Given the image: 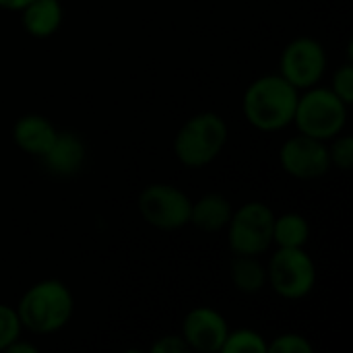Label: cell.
<instances>
[{"mask_svg":"<svg viewBox=\"0 0 353 353\" xmlns=\"http://www.w3.org/2000/svg\"><path fill=\"white\" fill-rule=\"evenodd\" d=\"M300 91L279 72L252 81L242 97V110L248 124L261 132H277L294 122Z\"/></svg>","mask_w":353,"mask_h":353,"instance_id":"cell-1","label":"cell"},{"mask_svg":"<svg viewBox=\"0 0 353 353\" xmlns=\"http://www.w3.org/2000/svg\"><path fill=\"white\" fill-rule=\"evenodd\" d=\"M14 310L23 329L33 335H52L72 321L74 298L62 281L43 279L21 296Z\"/></svg>","mask_w":353,"mask_h":353,"instance_id":"cell-2","label":"cell"},{"mask_svg":"<svg viewBox=\"0 0 353 353\" xmlns=\"http://www.w3.org/2000/svg\"><path fill=\"white\" fill-rule=\"evenodd\" d=\"M228 139V122L215 112H201L188 118L176 132L174 153L186 168H205L221 155Z\"/></svg>","mask_w":353,"mask_h":353,"instance_id":"cell-3","label":"cell"},{"mask_svg":"<svg viewBox=\"0 0 353 353\" xmlns=\"http://www.w3.org/2000/svg\"><path fill=\"white\" fill-rule=\"evenodd\" d=\"M347 103L331 87H310L298 97L294 124L302 134L319 141H331L343 132L347 122Z\"/></svg>","mask_w":353,"mask_h":353,"instance_id":"cell-4","label":"cell"},{"mask_svg":"<svg viewBox=\"0 0 353 353\" xmlns=\"http://www.w3.org/2000/svg\"><path fill=\"white\" fill-rule=\"evenodd\" d=\"M275 213L269 205L252 201L232 213L228 223V242L234 254L261 256L273 244Z\"/></svg>","mask_w":353,"mask_h":353,"instance_id":"cell-5","label":"cell"},{"mask_svg":"<svg viewBox=\"0 0 353 353\" xmlns=\"http://www.w3.org/2000/svg\"><path fill=\"white\" fill-rule=\"evenodd\" d=\"M139 213L147 221V225L161 232H176L190 223V196L165 182L149 184L139 194Z\"/></svg>","mask_w":353,"mask_h":353,"instance_id":"cell-6","label":"cell"},{"mask_svg":"<svg viewBox=\"0 0 353 353\" xmlns=\"http://www.w3.org/2000/svg\"><path fill=\"white\" fill-rule=\"evenodd\" d=\"M267 281L285 300H302L316 285V267L304 248H277L267 265Z\"/></svg>","mask_w":353,"mask_h":353,"instance_id":"cell-7","label":"cell"},{"mask_svg":"<svg viewBox=\"0 0 353 353\" xmlns=\"http://www.w3.org/2000/svg\"><path fill=\"white\" fill-rule=\"evenodd\" d=\"M327 70V52L314 37L302 35L292 39L279 56V74L298 91L321 83Z\"/></svg>","mask_w":353,"mask_h":353,"instance_id":"cell-8","label":"cell"},{"mask_svg":"<svg viewBox=\"0 0 353 353\" xmlns=\"http://www.w3.org/2000/svg\"><path fill=\"white\" fill-rule=\"evenodd\" d=\"M281 170L298 180H316L331 170L329 147L325 141L308 134H296L288 139L279 149Z\"/></svg>","mask_w":353,"mask_h":353,"instance_id":"cell-9","label":"cell"},{"mask_svg":"<svg viewBox=\"0 0 353 353\" xmlns=\"http://www.w3.org/2000/svg\"><path fill=\"white\" fill-rule=\"evenodd\" d=\"M230 333V327L223 319L213 308H194L184 316L182 323V339L186 341L188 350L201 353L221 352L225 337Z\"/></svg>","mask_w":353,"mask_h":353,"instance_id":"cell-10","label":"cell"},{"mask_svg":"<svg viewBox=\"0 0 353 353\" xmlns=\"http://www.w3.org/2000/svg\"><path fill=\"white\" fill-rule=\"evenodd\" d=\"M46 165V170L60 178H70L81 172L85 159H87V147L83 139L74 132H60L56 134L50 149L39 157Z\"/></svg>","mask_w":353,"mask_h":353,"instance_id":"cell-11","label":"cell"},{"mask_svg":"<svg viewBox=\"0 0 353 353\" xmlns=\"http://www.w3.org/2000/svg\"><path fill=\"white\" fill-rule=\"evenodd\" d=\"M56 134H58V130L52 124V120H48L41 114H25L12 126L14 145L21 151L35 155V157H41L50 149Z\"/></svg>","mask_w":353,"mask_h":353,"instance_id":"cell-12","label":"cell"},{"mask_svg":"<svg viewBox=\"0 0 353 353\" xmlns=\"http://www.w3.org/2000/svg\"><path fill=\"white\" fill-rule=\"evenodd\" d=\"M64 19L62 2L60 0H33L21 10V25L23 29L37 39L54 35Z\"/></svg>","mask_w":353,"mask_h":353,"instance_id":"cell-13","label":"cell"},{"mask_svg":"<svg viewBox=\"0 0 353 353\" xmlns=\"http://www.w3.org/2000/svg\"><path fill=\"white\" fill-rule=\"evenodd\" d=\"M232 213H234L232 203L223 194L209 192L192 203L190 223L203 232H219V230L228 228Z\"/></svg>","mask_w":353,"mask_h":353,"instance_id":"cell-14","label":"cell"},{"mask_svg":"<svg viewBox=\"0 0 353 353\" xmlns=\"http://www.w3.org/2000/svg\"><path fill=\"white\" fill-rule=\"evenodd\" d=\"M230 277L238 292L259 294L267 285V267L261 265L259 256L234 254L230 263Z\"/></svg>","mask_w":353,"mask_h":353,"instance_id":"cell-15","label":"cell"},{"mask_svg":"<svg viewBox=\"0 0 353 353\" xmlns=\"http://www.w3.org/2000/svg\"><path fill=\"white\" fill-rule=\"evenodd\" d=\"M310 240L308 219L300 213L275 215L273 221V244L277 248H304Z\"/></svg>","mask_w":353,"mask_h":353,"instance_id":"cell-16","label":"cell"},{"mask_svg":"<svg viewBox=\"0 0 353 353\" xmlns=\"http://www.w3.org/2000/svg\"><path fill=\"white\" fill-rule=\"evenodd\" d=\"M223 353H267V341L261 333L252 329L230 331L225 343L221 347Z\"/></svg>","mask_w":353,"mask_h":353,"instance_id":"cell-17","label":"cell"},{"mask_svg":"<svg viewBox=\"0 0 353 353\" xmlns=\"http://www.w3.org/2000/svg\"><path fill=\"white\" fill-rule=\"evenodd\" d=\"M333 143L327 145L329 147V159L331 165L347 172L353 168V137L350 134H337L335 139H331Z\"/></svg>","mask_w":353,"mask_h":353,"instance_id":"cell-18","label":"cell"},{"mask_svg":"<svg viewBox=\"0 0 353 353\" xmlns=\"http://www.w3.org/2000/svg\"><path fill=\"white\" fill-rule=\"evenodd\" d=\"M21 321L14 308L0 304V352H6V347L21 337Z\"/></svg>","mask_w":353,"mask_h":353,"instance_id":"cell-19","label":"cell"},{"mask_svg":"<svg viewBox=\"0 0 353 353\" xmlns=\"http://www.w3.org/2000/svg\"><path fill=\"white\" fill-rule=\"evenodd\" d=\"M267 352L271 353H312V343L300 335V333H283L273 339V343H267Z\"/></svg>","mask_w":353,"mask_h":353,"instance_id":"cell-20","label":"cell"},{"mask_svg":"<svg viewBox=\"0 0 353 353\" xmlns=\"http://www.w3.org/2000/svg\"><path fill=\"white\" fill-rule=\"evenodd\" d=\"M333 93L343 99L347 105H352L353 101V64L352 62H345L341 64L335 74H333V85H331Z\"/></svg>","mask_w":353,"mask_h":353,"instance_id":"cell-21","label":"cell"},{"mask_svg":"<svg viewBox=\"0 0 353 353\" xmlns=\"http://www.w3.org/2000/svg\"><path fill=\"white\" fill-rule=\"evenodd\" d=\"M153 353H184L188 352L186 341L182 339V335H165L159 341H155L151 345Z\"/></svg>","mask_w":353,"mask_h":353,"instance_id":"cell-22","label":"cell"},{"mask_svg":"<svg viewBox=\"0 0 353 353\" xmlns=\"http://www.w3.org/2000/svg\"><path fill=\"white\" fill-rule=\"evenodd\" d=\"M33 0H0V8L2 10H10V12H21Z\"/></svg>","mask_w":353,"mask_h":353,"instance_id":"cell-23","label":"cell"},{"mask_svg":"<svg viewBox=\"0 0 353 353\" xmlns=\"http://www.w3.org/2000/svg\"><path fill=\"white\" fill-rule=\"evenodd\" d=\"M8 353H37V347L35 345H29V343H21V337L14 339L8 347H6Z\"/></svg>","mask_w":353,"mask_h":353,"instance_id":"cell-24","label":"cell"}]
</instances>
